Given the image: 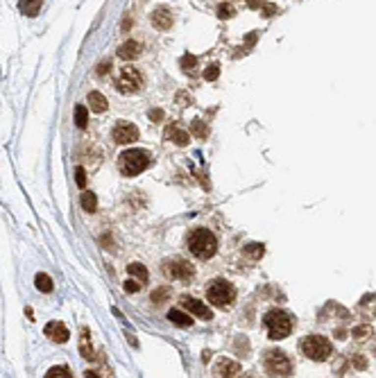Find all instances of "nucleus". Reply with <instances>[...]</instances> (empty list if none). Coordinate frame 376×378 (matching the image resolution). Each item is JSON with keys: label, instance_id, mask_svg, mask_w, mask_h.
<instances>
[{"label": "nucleus", "instance_id": "f257e3e1", "mask_svg": "<svg viewBox=\"0 0 376 378\" xmlns=\"http://www.w3.org/2000/svg\"><path fill=\"white\" fill-rule=\"evenodd\" d=\"M188 249L190 254L197 256V258H211L217 249V240L209 229H195L190 236H188Z\"/></svg>", "mask_w": 376, "mask_h": 378}, {"label": "nucleus", "instance_id": "f03ea898", "mask_svg": "<svg viewBox=\"0 0 376 378\" xmlns=\"http://www.w3.org/2000/svg\"><path fill=\"white\" fill-rule=\"evenodd\" d=\"M150 154L145 150H127V152L120 154V170L127 177H134V175H141L143 170L150 168Z\"/></svg>", "mask_w": 376, "mask_h": 378}, {"label": "nucleus", "instance_id": "7ed1b4c3", "mask_svg": "<svg viewBox=\"0 0 376 378\" xmlns=\"http://www.w3.org/2000/svg\"><path fill=\"white\" fill-rule=\"evenodd\" d=\"M206 297H209V302H211L215 308H229L236 299V290L229 281L215 278V281L206 288Z\"/></svg>", "mask_w": 376, "mask_h": 378}, {"label": "nucleus", "instance_id": "20e7f679", "mask_svg": "<svg viewBox=\"0 0 376 378\" xmlns=\"http://www.w3.org/2000/svg\"><path fill=\"white\" fill-rule=\"evenodd\" d=\"M265 326H268V335L270 340H283L288 337L293 331V322H290V315L283 313V310H270L265 315Z\"/></svg>", "mask_w": 376, "mask_h": 378}, {"label": "nucleus", "instance_id": "39448f33", "mask_svg": "<svg viewBox=\"0 0 376 378\" xmlns=\"http://www.w3.org/2000/svg\"><path fill=\"white\" fill-rule=\"evenodd\" d=\"M301 351H304L306 358H311L315 362H322L331 355V342L322 335H311L301 342Z\"/></svg>", "mask_w": 376, "mask_h": 378}, {"label": "nucleus", "instance_id": "423d86ee", "mask_svg": "<svg viewBox=\"0 0 376 378\" xmlns=\"http://www.w3.org/2000/svg\"><path fill=\"white\" fill-rule=\"evenodd\" d=\"M116 89L120 91V93H138V91L143 89V75L136 68H123L120 71V75H118L116 79Z\"/></svg>", "mask_w": 376, "mask_h": 378}, {"label": "nucleus", "instance_id": "0eeeda50", "mask_svg": "<svg viewBox=\"0 0 376 378\" xmlns=\"http://www.w3.org/2000/svg\"><path fill=\"white\" fill-rule=\"evenodd\" d=\"M265 369L270 376H290L293 365L283 351H268L265 353Z\"/></svg>", "mask_w": 376, "mask_h": 378}, {"label": "nucleus", "instance_id": "6e6552de", "mask_svg": "<svg viewBox=\"0 0 376 378\" xmlns=\"http://www.w3.org/2000/svg\"><path fill=\"white\" fill-rule=\"evenodd\" d=\"M161 270H163L165 277L170 278H184V281L193 278V267L188 263H184V260H165Z\"/></svg>", "mask_w": 376, "mask_h": 378}, {"label": "nucleus", "instance_id": "1a4fd4ad", "mask_svg": "<svg viewBox=\"0 0 376 378\" xmlns=\"http://www.w3.org/2000/svg\"><path fill=\"white\" fill-rule=\"evenodd\" d=\"M111 136L118 145H127V143H134L136 138H138V127L132 123H118L116 127H113Z\"/></svg>", "mask_w": 376, "mask_h": 378}, {"label": "nucleus", "instance_id": "9d476101", "mask_svg": "<svg viewBox=\"0 0 376 378\" xmlns=\"http://www.w3.org/2000/svg\"><path fill=\"white\" fill-rule=\"evenodd\" d=\"M182 306L186 308L188 313H193V315H197L200 319H204V322L213 319V313H211V310H209V308H206L202 302L193 299V297H182Z\"/></svg>", "mask_w": 376, "mask_h": 378}, {"label": "nucleus", "instance_id": "9b49d317", "mask_svg": "<svg viewBox=\"0 0 376 378\" xmlns=\"http://www.w3.org/2000/svg\"><path fill=\"white\" fill-rule=\"evenodd\" d=\"M172 23H175V18H172V12L168 7H159V9H154L152 12V25L157 30H170Z\"/></svg>", "mask_w": 376, "mask_h": 378}, {"label": "nucleus", "instance_id": "f8f14e48", "mask_svg": "<svg viewBox=\"0 0 376 378\" xmlns=\"http://www.w3.org/2000/svg\"><path fill=\"white\" fill-rule=\"evenodd\" d=\"M46 335L53 340V342L57 344H64L68 337H71V333H68V328H66L61 322H50V324L46 326Z\"/></svg>", "mask_w": 376, "mask_h": 378}, {"label": "nucleus", "instance_id": "ddd939ff", "mask_svg": "<svg viewBox=\"0 0 376 378\" xmlns=\"http://www.w3.org/2000/svg\"><path fill=\"white\" fill-rule=\"evenodd\" d=\"M163 136H165V141H172L175 145H188V131H184V129H179L177 125H170V127H165V131H163Z\"/></svg>", "mask_w": 376, "mask_h": 378}, {"label": "nucleus", "instance_id": "4468645a", "mask_svg": "<svg viewBox=\"0 0 376 378\" xmlns=\"http://www.w3.org/2000/svg\"><path fill=\"white\" fill-rule=\"evenodd\" d=\"M138 54H141V43L138 41H127V43H123V46L118 48V57L125 59V61L136 59Z\"/></svg>", "mask_w": 376, "mask_h": 378}, {"label": "nucleus", "instance_id": "2eb2a0df", "mask_svg": "<svg viewBox=\"0 0 376 378\" xmlns=\"http://www.w3.org/2000/svg\"><path fill=\"white\" fill-rule=\"evenodd\" d=\"M215 374L217 376H238L241 374V365L234 360H220L215 367Z\"/></svg>", "mask_w": 376, "mask_h": 378}, {"label": "nucleus", "instance_id": "dca6fc26", "mask_svg": "<svg viewBox=\"0 0 376 378\" xmlns=\"http://www.w3.org/2000/svg\"><path fill=\"white\" fill-rule=\"evenodd\" d=\"M88 106H91V109H93L95 113H105L107 111V98L102 93H98V91H91V93H88Z\"/></svg>", "mask_w": 376, "mask_h": 378}, {"label": "nucleus", "instance_id": "f3484780", "mask_svg": "<svg viewBox=\"0 0 376 378\" xmlns=\"http://www.w3.org/2000/svg\"><path fill=\"white\" fill-rule=\"evenodd\" d=\"M41 5H43V0H18V7H21V12L25 16H36L39 9H41Z\"/></svg>", "mask_w": 376, "mask_h": 378}, {"label": "nucleus", "instance_id": "a211bd4d", "mask_svg": "<svg viewBox=\"0 0 376 378\" xmlns=\"http://www.w3.org/2000/svg\"><path fill=\"white\" fill-rule=\"evenodd\" d=\"M168 319H170L175 326H182V328H188V326L193 324L190 315H184L182 310H170V313H168Z\"/></svg>", "mask_w": 376, "mask_h": 378}, {"label": "nucleus", "instance_id": "6ab92c4d", "mask_svg": "<svg viewBox=\"0 0 376 378\" xmlns=\"http://www.w3.org/2000/svg\"><path fill=\"white\" fill-rule=\"evenodd\" d=\"M80 202H82V208L86 213H93L95 208H98V197H95V193H88V190L82 193V200Z\"/></svg>", "mask_w": 376, "mask_h": 378}, {"label": "nucleus", "instance_id": "aec40b11", "mask_svg": "<svg viewBox=\"0 0 376 378\" xmlns=\"http://www.w3.org/2000/svg\"><path fill=\"white\" fill-rule=\"evenodd\" d=\"M34 283H36V290H41V292H53V278L48 277V274H36V278H34Z\"/></svg>", "mask_w": 376, "mask_h": 378}, {"label": "nucleus", "instance_id": "412c9836", "mask_svg": "<svg viewBox=\"0 0 376 378\" xmlns=\"http://www.w3.org/2000/svg\"><path fill=\"white\" fill-rule=\"evenodd\" d=\"M127 272H130L134 278H138L141 283H145L147 281V270L141 265V263H132V265H127Z\"/></svg>", "mask_w": 376, "mask_h": 378}, {"label": "nucleus", "instance_id": "4be33fe9", "mask_svg": "<svg viewBox=\"0 0 376 378\" xmlns=\"http://www.w3.org/2000/svg\"><path fill=\"white\" fill-rule=\"evenodd\" d=\"M190 131L195 134V138H202V141H206V138H209V127H206L202 120H193V125H190Z\"/></svg>", "mask_w": 376, "mask_h": 378}, {"label": "nucleus", "instance_id": "5701e85b", "mask_svg": "<svg viewBox=\"0 0 376 378\" xmlns=\"http://www.w3.org/2000/svg\"><path fill=\"white\" fill-rule=\"evenodd\" d=\"M82 353H84V358H86V360H95V358H98V355H95V351L93 349H91V340H88V331H84V337H82Z\"/></svg>", "mask_w": 376, "mask_h": 378}, {"label": "nucleus", "instance_id": "b1692460", "mask_svg": "<svg viewBox=\"0 0 376 378\" xmlns=\"http://www.w3.org/2000/svg\"><path fill=\"white\" fill-rule=\"evenodd\" d=\"M86 123H88V116H86V106L77 104V106H75V125H77V127H80V129H84V127H86Z\"/></svg>", "mask_w": 376, "mask_h": 378}, {"label": "nucleus", "instance_id": "393cba45", "mask_svg": "<svg viewBox=\"0 0 376 378\" xmlns=\"http://www.w3.org/2000/svg\"><path fill=\"white\" fill-rule=\"evenodd\" d=\"M179 66H182L186 73H193L195 66H197V57H195V54H184L182 61H179Z\"/></svg>", "mask_w": 376, "mask_h": 378}, {"label": "nucleus", "instance_id": "a878e982", "mask_svg": "<svg viewBox=\"0 0 376 378\" xmlns=\"http://www.w3.org/2000/svg\"><path fill=\"white\" fill-rule=\"evenodd\" d=\"M245 254L252 256V258H261V256L265 254V247L263 245H259V242H252V245H247L245 247Z\"/></svg>", "mask_w": 376, "mask_h": 378}, {"label": "nucleus", "instance_id": "bb28decb", "mask_svg": "<svg viewBox=\"0 0 376 378\" xmlns=\"http://www.w3.org/2000/svg\"><path fill=\"white\" fill-rule=\"evenodd\" d=\"M46 376H48V378H59V376L68 378V376H73V374H71V369H68V367H53V369H50Z\"/></svg>", "mask_w": 376, "mask_h": 378}, {"label": "nucleus", "instance_id": "cd10ccee", "mask_svg": "<svg viewBox=\"0 0 376 378\" xmlns=\"http://www.w3.org/2000/svg\"><path fill=\"white\" fill-rule=\"evenodd\" d=\"M217 75H220V66H217V64L206 66V71H204V79L213 82V79H217Z\"/></svg>", "mask_w": 376, "mask_h": 378}, {"label": "nucleus", "instance_id": "c85d7f7f", "mask_svg": "<svg viewBox=\"0 0 376 378\" xmlns=\"http://www.w3.org/2000/svg\"><path fill=\"white\" fill-rule=\"evenodd\" d=\"M351 335L356 337V340H365L367 335H372V328L370 326H356V328L351 331Z\"/></svg>", "mask_w": 376, "mask_h": 378}, {"label": "nucleus", "instance_id": "c756f323", "mask_svg": "<svg viewBox=\"0 0 376 378\" xmlns=\"http://www.w3.org/2000/svg\"><path fill=\"white\" fill-rule=\"evenodd\" d=\"M168 295H170V288H159V290H154V292H152V302H154V303H161Z\"/></svg>", "mask_w": 376, "mask_h": 378}, {"label": "nucleus", "instance_id": "7c9ffc66", "mask_svg": "<svg viewBox=\"0 0 376 378\" xmlns=\"http://www.w3.org/2000/svg\"><path fill=\"white\" fill-rule=\"evenodd\" d=\"M234 7H231V5H220V7H217V16H220V18H231V16H234Z\"/></svg>", "mask_w": 376, "mask_h": 378}, {"label": "nucleus", "instance_id": "2f4dec72", "mask_svg": "<svg viewBox=\"0 0 376 378\" xmlns=\"http://www.w3.org/2000/svg\"><path fill=\"white\" fill-rule=\"evenodd\" d=\"M175 100H177V104H193V98H190V95L188 93H184V91H179V93L175 95Z\"/></svg>", "mask_w": 376, "mask_h": 378}, {"label": "nucleus", "instance_id": "473e14b6", "mask_svg": "<svg viewBox=\"0 0 376 378\" xmlns=\"http://www.w3.org/2000/svg\"><path fill=\"white\" fill-rule=\"evenodd\" d=\"M138 290H141V281H127V283H125V292H138Z\"/></svg>", "mask_w": 376, "mask_h": 378}, {"label": "nucleus", "instance_id": "72a5a7b5", "mask_svg": "<svg viewBox=\"0 0 376 378\" xmlns=\"http://www.w3.org/2000/svg\"><path fill=\"white\" fill-rule=\"evenodd\" d=\"M75 181H77V186H82V188L86 186V175H84L82 168H77L75 170Z\"/></svg>", "mask_w": 376, "mask_h": 378}, {"label": "nucleus", "instance_id": "f704fd0d", "mask_svg": "<svg viewBox=\"0 0 376 378\" xmlns=\"http://www.w3.org/2000/svg\"><path fill=\"white\" fill-rule=\"evenodd\" d=\"M150 118L152 120H163V111H161V109H152V111H150Z\"/></svg>", "mask_w": 376, "mask_h": 378}, {"label": "nucleus", "instance_id": "c9c22d12", "mask_svg": "<svg viewBox=\"0 0 376 378\" xmlns=\"http://www.w3.org/2000/svg\"><path fill=\"white\" fill-rule=\"evenodd\" d=\"M353 365L358 367V369H365V365H367V362H365L363 355H356V358H353Z\"/></svg>", "mask_w": 376, "mask_h": 378}, {"label": "nucleus", "instance_id": "e433bc0d", "mask_svg": "<svg viewBox=\"0 0 376 378\" xmlns=\"http://www.w3.org/2000/svg\"><path fill=\"white\" fill-rule=\"evenodd\" d=\"M274 12H276L274 5H263V16H272Z\"/></svg>", "mask_w": 376, "mask_h": 378}, {"label": "nucleus", "instance_id": "4c0bfd02", "mask_svg": "<svg viewBox=\"0 0 376 378\" xmlns=\"http://www.w3.org/2000/svg\"><path fill=\"white\" fill-rule=\"evenodd\" d=\"M249 7H263V0H247Z\"/></svg>", "mask_w": 376, "mask_h": 378}, {"label": "nucleus", "instance_id": "58836bf2", "mask_svg": "<svg viewBox=\"0 0 376 378\" xmlns=\"http://www.w3.org/2000/svg\"><path fill=\"white\" fill-rule=\"evenodd\" d=\"M107 71H109V61H105V64L100 66V71H98V73H100V75H105Z\"/></svg>", "mask_w": 376, "mask_h": 378}, {"label": "nucleus", "instance_id": "ea45409f", "mask_svg": "<svg viewBox=\"0 0 376 378\" xmlns=\"http://www.w3.org/2000/svg\"><path fill=\"white\" fill-rule=\"evenodd\" d=\"M202 360L209 362V360H211V353H209V351H204V353H202Z\"/></svg>", "mask_w": 376, "mask_h": 378}]
</instances>
